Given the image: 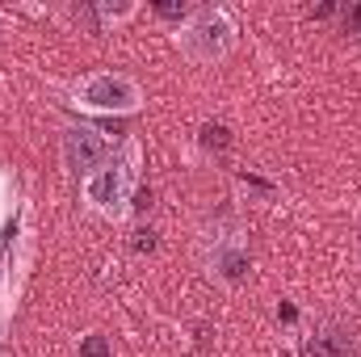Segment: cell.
I'll list each match as a JSON object with an SVG mask.
<instances>
[{"instance_id": "obj_9", "label": "cell", "mask_w": 361, "mask_h": 357, "mask_svg": "<svg viewBox=\"0 0 361 357\" xmlns=\"http://www.w3.org/2000/svg\"><path fill=\"white\" fill-rule=\"evenodd\" d=\"M80 357H114V353H109V341L101 332H92V337L80 341Z\"/></svg>"}, {"instance_id": "obj_10", "label": "cell", "mask_w": 361, "mask_h": 357, "mask_svg": "<svg viewBox=\"0 0 361 357\" xmlns=\"http://www.w3.org/2000/svg\"><path fill=\"white\" fill-rule=\"evenodd\" d=\"M156 248V231L152 227H139L135 231V253H152Z\"/></svg>"}, {"instance_id": "obj_8", "label": "cell", "mask_w": 361, "mask_h": 357, "mask_svg": "<svg viewBox=\"0 0 361 357\" xmlns=\"http://www.w3.org/2000/svg\"><path fill=\"white\" fill-rule=\"evenodd\" d=\"M152 13L164 17V21H177V30H180V25L197 13V4H152Z\"/></svg>"}, {"instance_id": "obj_5", "label": "cell", "mask_w": 361, "mask_h": 357, "mask_svg": "<svg viewBox=\"0 0 361 357\" xmlns=\"http://www.w3.org/2000/svg\"><path fill=\"white\" fill-rule=\"evenodd\" d=\"M109 156H114V143H109L97 126L76 122V126H68V131H63V164H68L76 177L97 173Z\"/></svg>"}, {"instance_id": "obj_6", "label": "cell", "mask_w": 361, "mask_h": 357, "mask_svg": "<svg viewBox=\"0 0 361 357\" xmlns=\"http://www.w3.org/2000/svg\"><path fill=\"white\" fill-rule=\"evenodd\" d=\"M302 357H361L357 332H353L349 324H336V320H328V324H319V328L307 337Z\"/></svg>"}, {"instance_id": "obj_11", "label": "cell", "mask_w": 361, "mask_h": 357, "mask_svg": "<svg viewBox=\"0 0 361 357\" xmlns=\"http://www.w3.org/2000/svg\"><path fill=\"white\" fill-rule=\"evenodd\" d=\"M345 25H349V34H361V4L345 13Z\"/></svg>"}, {"instance_id": "obj_7", "label": "cell", "mask_w": 361, "mask_h": 357, "mask_svg": "<svg viewBox=\"0 0 361 357\" xmlns=\"http://www.w3.org/2000/svg\"><path fill=\"white\" fill-rule=\"evenodd\" d=\"M197 143H202L206 152H227L235 139H231V131H227L223 122H202V131H197Z\"/></svg>"}, {"instance_id": "obj_4", "label": "cell", "mask_w": 361, "mask_h": 357, "mask_svg": "<svg viewBox=\"0 0 361 357\" xmlns=\"http://www.w3.org/2000/svg\"><path fill=\"white\" fill-rule=\"evenodd\" d=\"M206 269L210 277H219L223 286H240L252 269V253H248V240H244V227L235 219L227 223H214V231L206 236Z\"/></svg>"}, {"instance_id": "obj_3", "label": "cell", "mask_w": 361, "mask_h": 357, "mask_svg": "<svg viewBox=\"0 0 361 357\" xmlns=\"http://www.w3.org/2000/svg\"><path fill=\"white\" fill-rule=\"evenodd\" d=\"M72 105L89 114H135L143 105V89L126 72H89L72 85Z\"/></svg>"}, {"instance_id": "obj_2", "label": "cell", "mask_w": 361, "mask_h": 357, "mask_svg": "<svg viewBox=\"0 0 361 357\" xmlns=\"http://www.w3.org/2000/svg\"><path fill=\"white\" fill-rule=\"evenodd\" d=\"M235 21L223 4H197V13L177 30V47L180 55L197 68H210V63H223L231 51H235Z\"/></svg>"}, {"instance_id": "obj_12", "label": "cell", "mask_w": 361, "mask_h": 357, "mask_svg": "<svg viewBox=\"0 0 361 357\" xmlns=\"http://www.w3.org/2000/svg\"><path fill=\"white\" fill-rule=\"evenodd\" d=\"M277 320H281V324H294V320H298V311H294V307H277Z\"/></svg>"}, {"instance_id": "obj_1", "label": "cell", "mask_w": 361, "mask_h": 357, "mask_svg": "<svg viewBox=\"0 0 361 357\" xmlns=\"http://www.w3.org/2000/svg\"><path fill=\"white\" fill-rule=\"evenodd\" d=\"M135 185H139V139H126L122 152H114L97 173L85 177V202L101 219H126L135 206Z\"/></svg>"}]
</instances>
